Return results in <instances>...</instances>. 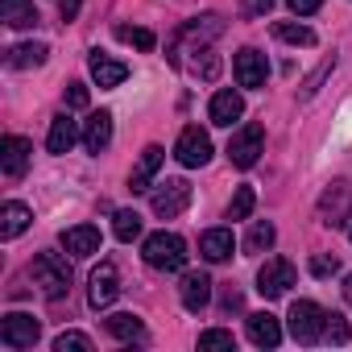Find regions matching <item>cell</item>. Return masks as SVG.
Returning a JSON list of instances; mask_svg holds the SVG:
<instances>
[{
	"instance_id": "1",
	"label": "cell",
	"mask_w": 352,
	"mask_h": 352,
	"mask_svg": "<svg viewBox=\"0 0 352 352\" xmlns=\"http://www.w3.org/2000/svg\"><path fill=\"white\" fill-rule=\"evenodd\" d=\"M141 257H145V265L174 274V270H183V265H187V241H183L179 232H153V236L145 241Z\"/></svg>"
},
{
	"instance_id": "2",
	"label": "cell",
	"mask_w": 352,
	"mask_h": 352,
	"mask_svg": "<svg viewBox=\"0 0 352 352\" xmlns=\"http://www.w3.org/2000/svg\"><path fill=\"white\" fill-rule=\"evenodd\" d=\"M34 282L46 298H63L71 290V261L63 253H38L34 257Z\"/></svg>"
},
{
	"instance_id": "3",
	"label": "cell",
	"mask_w": 352,
	"mask_h": 352,
	"mask_svg": "<svg viewBox=\"0 0 352 352\" xmlns=\"http://www.w3.org/2000/svg\"><path fill=\"white\" fill-rule=\"evenodd\" d=\"M38 336H42V323H38L34 315H25V311H9L5 319H0V344L13 348V352L34 348Z\"/></svg>"
},
{
	"instance_id": "4",
	"label": "cell",
	"mask_w": 352,
	"mask_h": 352,
	"mask_svg": "<svg viewBox=\"0 0 352 352\" xmlns=\"http://www.w3.org/2000/svg\"><path fill=\"white\" fill-rule=\"evenodd\" d=\"M323 323H327V311H323L319 302L298 298V302L290 307V336H294L298 344H315V340L323 336Z\"/></svg>"
},
{
	"instance_id": "5",
	"label": "cell",
	"mask_w": 352,
	"mask_h": 352,
	"mask_svg": "<svg viewBox=\"0 0 352 352\" xmlns=\"http://www.w3.org/2000/svg\"><path fill=\"white\" fill-rule=\"evenodd\" d=\"M149 204H153V216H162V220L183 216L187 204H191V183H187V179H166V183L153 191Z\"/></svg>"
},
{
	"instance_id": "6",
	"label": "cell",
	"mask_w": 352,
	"mask_h": 352,
	"mask_svg": "<svg viewBox=\"0 0 352 352\" xmlns=\"http://www.w3.org/2000/svg\"><path fill=\"white\" fill-rule=\"evenodd\" d=\"M294 265L286 261V257H270L261 270H257V290L265 294V298H278V294H286L290 286H294Z\"/></svg>"
},
{
	"instance_id": "7",
	"label": "cell",
	"mask_w": 352,
	"mask_h": 352,
	"mask_svg": "<svg viewBox=\"0 0 352 352\" xmlns=\"http://www.w3.org/2000/svg\"><path fill=\"white\" fill-rule=\"evenodd\" d=\"M261 149H265L261 124H245V129L228 141V157H232V166H241V170H249V166L261 157Z\"/></svg>"
},
{
	"instance_id": "8",
	"label": "cell",
	"mask_w": 352,
	"mask_h": 352,
	"mask_svg": "<svg viewBox=\"0 0 352 352\" xmlns=\"http://www.w3.org/2000/svg\"><path fill=\"white\" fill-rule=\"evenodd\" d=\"M174 157H179L183 166H204L208 157H212V137L199 129V124H191V129H183L179 133V145H174Z\"/></svg>"
},
{
	"instance_id": "9",
	"label": "cell",
	"mask_w": 352,
	"mask_h": 352,
	"mask_svg": "<svg viewBox=\"0 0 352 352\" xmlns=\"http://www.w3.org/2000/svg\"><path fill=\"white\" fill-rule=\"evenodd\" d=\"M116 294H120L116 265H112V261H100V270L91 274V286H87V302H91L96 311H104V307H112V302H116Z\"/></svg>"
},
{
	"instance_id": "10",
	"label": "cell",
	"mask_w": 352,
	"mask_h": 352,
	"mask_svg": "<svg viewBox=\"0 0 352 352\" xmlns=\"http://www.w3.org/2000/svg\"><path fill=\"white\" fill-rule=\"evenodd\" d=\"M30 157H34V145L25 141V137H5L0 141V170L9 174V179H21V174L30 170Z\"/></svg>"
},
{
	"instance_id": "11",
	"label": "cell",
	"mask_w": 352,
	"mask_h": 352,
	"mask_svg": "<svg viewBox=\"0 0 352 352\" xmlns=\"http://www.w3.org/2000/svg\"><path fill=\"white\" fill-rule=\"evenodd\" d=\"M265 75H270L265 54H261V50H253V46H245V50L236 54V83H241V87H261V83H265Z\"/></svg>"
},
{
	"instance_id": "12",
	"label": "cell",
	"mask_w": 352,
	"mask_h": 352,
	"mask_svg": "<svg viewBox=\"0 0 352 352\" xmlns=\"http://www.w3.org/2000/svg\"><path fill=\"white\" fill-rule=\"evenodd\" d=\"M179 298H183L187 311H204V307L212 302V278L199 274V270L183 274V282H179Z\"/></svg>"
},
{
	"instance_id": "13",
	"label": "cell",
	"mask_w": 352,
	"mask_h": 352,
	"mask_svg": "<svg viewBox=\"0 0 352 352\" xmlns=\"http://www.w3.org/2000/svg\"><path fill=\"white\" fill-rule=\"evenodd\" d=\"M162 157H166V149H162V145H145V149H141V162H137L133 179H129V191H133V195H145V191H149L153 174L162 170Z\"/></svg>"
},
{
	"instance_id": "14",
	"label": "cell",
	"mask_w": 352,
	"mask_h": 352,
	"mask_svg": "<svg viewBox=\"0 0 352 352\" xmlns=\"http://www.w3.org/2000/svg\"><path fill=\"white\" fill-rule=\"evenodd\" d=\"M208 116H212V124H232V120H241L245 116V100H241V91H232V87H224V91H216L212 96V104H208Z\"/></svg>"
},
{
	"instance_id": "15",
	"label": "cell",
	"mask_w": 352,
	"mask_h": 352,
	"mask_svg": "<svg viewBox=\"0 0 352 352\" xmlns=\"http://www.w3.org/2000/svg\"><path fill=\"white\" fill-rule=\"evenodd\" d=\"M87 67H91V79H96L100 87H120V83L129 79V67L116 63V58H108V54H100V50H91Z\"/></svg>"
},
{
	"instance_id": "16",
	"label": "cell",
	"mask_w": 352,
	"mask_h": 352,
	"mask_svg": "<svg viewBox=\"0 0 352 352\" xmlns=\"http://www.w3.org/2000/svg\"><path fill=\"white\" fill-rule=\"evenodd\" d=\"M112 141V112H91L83 124V149L87 153H104Z\"/></svg>"
},
{
	"instance_id": "17",
	"label": "cell",
	"mask_w": 352,
	"mask_h": 352,
	"mask_svg": "<svg viewBox=\"0 0 352 352\" xmlns=\"http://www.w3.org/2000/svg\"><path fill=\"white\" fill-rule=\"evenodd\" d=\"M83 133H79V120H71L67 112H58L54 120H50V137H46V149L50 153H71V145L79 141Z\"/></svg>"
},
{
	"instance_id": "18",
	"label": "cell",
	"mask_w": 352,
	"mask_h": 352,
	"mask_svg": "<svg viewBox=\"0 0 352 352\" xmlns=\"http://www.w3.org/2000/svg\"><path fill=\"white\" fill-rule=\"evenodd\" d=\"M63 249H67L71 257H91V253H100V228H91V224L67 228V232H63Z\"/></svg>"
},
{
	"instance_id": "19",
	"label": "cell",
	"mask_w": 352,
	"mask_h": 352,
	"mask_svg": "<svg viewBox=\"0 0 352 352\" xmlns=\"http://www.w3.org/2000/svg\"><path fill=\"white\" fill-rule=\"evenodd\" d=\"M249 340L257 348H278L282 344V323L270 311H257V315H249Z\"/></svg>"
},
{
	"instance_id": "20",
	"label": "cell",
	"mask_w": 352,
	"mask_h": 352,
	"mask_svg": "<svg viewBox=\"0 0 352 352\" xmlns=\"http://www.w3.org/2000/svg\"><path fill=\"white\" fill-rule=\"evenodd\" d=\"M30 220H34V212H30L25 204L9 199L5 208H0V241H13V236H21V232L30 228Z\"/></svg>"
},
{
	"instance_id": "21",
	"label": "cell",
	"mask_w": 352,
	"mask_h": 352,
	"mask_svg": "<svg viewBox=\"0 0 352 352\" xmlns=\"http://www.w3.org/2000/svg\"><path fill=\"white\" fill-rule=\"evenodd\" d=\"M0 21L13 25V30H30V25H38L34 0H0Z\"/></svg>"
},
{
	"instance_id": "22",
	"label": "cell",
	"mask_w": 352,
	"mask_h": 352,
	"mask_svg": "<svg viewBox=\"0 0 352 352\" xmlns=\"http://www.w3.org/2000/svg\"><path fill=\"white\" fill-rule=\"evenodd\" d=\"M232 249H236L232 228H212V232H204V241H199V253H204L208 261H228Z\"/></svg>"
},
{
	"instance_id": "23",
	"label": "cell",
	"mask_w": 352,
	"mask_h": 352,
	"mask_svg": "<svg viewBox=\"0 0 352 352\" xmlns=\"http://www.w3.org/2000/svg\"><path fill=\"white\" fill-rule=\"evenodd\" d=\"M104 327H108V336H116V340H124V344H133V340H145V327H141V319L137 315H108L104 319Z\"/></svg>"
},
{
	"instance_id": "24",
	"label": "cell",
	"mask_w": 352,
	"mask_h": 352,
	"mask_svg": "<svg viewBox=\"0 0 352 352\" xmlns=\"http://www.w3.org/2000/svg\"><path fill=\"white\" fill-rule=\"evenodd\" d=\"M46 54H50V50H46V42H25V46H13L5 63L21 71V67H42V63H46Z\"/></svg>"
},
{
	"instance_id": "25",
	"label": "cell",
	"mask_w": 352,
	"mask_h": 352,
	"mask_svg": "<svg viewBox=\"0 0 352 352\" xmlns=\"http://www.w3.org/2000/svg\"><path fill=\"white\" fill-rule=\"evenodd\" d=\"M274 241H278L274 224H270V220H257V224L249 228V236H245V249H249V253H265Z\"/></svg>"
},
{
	"instance_id": "26",
	"label": "cell",
	"mask_w": 352,
	"mask_h": 352,
	"mask_svg": "<svg viewBox=\"0 0 352 352\" xmlns=\"http://www.w3.org/2000/svg\"><path fill=\"white\" fill-rule=\"evenodd\" d=\"M274 38H282V42H290V46H315V34H311L307 25H294V21H278V25H274Z\"/></svg>"
},
{
	"instance_id": "27",
	"label": "cell",
	"mask_w": 352,
	"mask_h": 352,
	"mask_svg": "<svg viewBox=\"0 0 352 352\" xmlns=\"http://www.w3.org/2000/svg\"><path fill=\"white\" fill-rule=\"evenodd\" d=\"M253 204H257L253 187H236V195H232V204H228V220H249V216H253Z\"/></svg>"
},
{
	"instance_id": "28",
	"label": "cell",
	"mask_w": 352,
	"mask_h": 352,
	"mask_svg": "<svg viewBox=\"0 0 352 352\" xmlns=\"http://www.w3.org/2000/svg\"><path fill=\"white\" fill-rule=\"evenodd\" d=\"M232 352L236 348V340H232V331H224V327H212V331H204L199 336V352Z\"/></svg>"
},
{
	"instance_id": "29",
	"label": "cell",
	"mask_w": 352,
	"mask_h": 352,
	"mask_svg": "<svg viewBox=\"0 0 352 352\" xmlns=\"http://www.w3.org/2000/svg\"><path fill=\"white\" fill-rule=\"evenodd\" d=\"M112 232H116V241H133V236H141V216H137V212H116Z\"/></svg>"
},
{
	"instance_id": "30",
	"label": "cell",
	"mask_w": 352,
	"mask_h": 352,
	"mask_svg": "<svg viewBox=\"0 0 352 352\" xmlns=\"http://www.w3.org/2000/svg\"><path fill=\"white\" fill-rule=\"evenodd\" d=\"M116 38H120V42H129V46H137V50H153V46H157V38H153L149 30H133V25H120V30H116Z\"/></svg>"
},
{
	"instance_id": "31",
	"label": "cell",
	"mask_w": 352,
	"mask_h": 352,
	"mask_svg": "<svg viewBox=\"0 0 352 352\" xmlns=\"http://www.w3.org/2000/svg\"><path fill=\"white\" fill-rule=\"evenodd\" d=\"M54 352H91V340L83 331H63L54 340Z\"/></svg>"
},
{
	"instance_id": "32",
	"label": "cell",
	"mask_w": 352,
	"mask_h": 352,
	"mask_svg": "<svg viewBox=\"0 0 352 352\" xmlns=\"http://www.w3.org/2000/svg\"><path fill=\"white\" fill-rule=\"evenodd\" d=\"M323 336H327V340H336V344H348L352 327H348V319H344V315H327V323H323Z\"/></svg>"
},
{
	"instance_id": "33",
	"label": "cell",
	"mask_w": 352,
	"mask_h": 352,
	"mask_svg": "<svg viewBox=\"0 0 352 352\" xmlns=\"http://www.w3.org/2000/svg\"><path fill=\"white\" fill-rule=\"evenodd\" d=\"M87 100H91V91L83 83H67V108H87Z\"/></svg>"
},
{
	"instance_id": "34",
	"label": "cell",
	"mask_w": 352,
	"mask_h": 352,
	"mask_svg": "<svg viewBox=\"0 0 352 352\" xmlns=\"http://www.w3.org/2000/svg\"><path fill=\"white\" fill-rule=\"evenodd\" d=\"M195 71H199L204 79H216V75H220V58H216L212 50H204V63H195Z\"/></svg>"
},
{
	"instance_id": "35",
	"label": "cell",
	"mask_w": 352,
	"mask_h": 352,
	"mask_svg": "<svg viewBox=\"0 0 352 352\" xmlns=\"http://www.w3.org/2000/svg\"><path fill=\"white\" fill-rule=\"evenodd\" d=\"M336 270H340L336 257H323V253H319V257L311 261V274H319V278H327V274H336Z\"/></svg>"
},
{
	"instance_id": "36",
	"label": "cell",
	"mask_w": 352,
	"mask_h": 352,
	"mask_svg": "<svg viewBox=\"0 0 352 352\" xmlns=\"http://www.w3.org/2000/svg\"><path fill=\"white\" fill-rule=\"evenodd\" d=\"M327 71H331V58H327V63H323V67H319V71H315V75H311V79H307V87H302V100H311V96H315V91H319V79H323V75H327Z\"/></svg>"
},
{
	"instance_id": "37",
	"label": "cell",
	"mask_w": 352,
	"mask_h": 352,
	"mask_svg": "<svg viewBox=\"0 0 352 352\" xmlns=\"http://www.w3.org/2000/svg\"><path fill=\"white\" fill-rule=\"evenodd\" d=\"M286 5H290V9H294L298 17H307V13H315V9L323 5V0H286Z\"/></svg>"
},
{
	"instance_id": "38",
	"label": "cell",
	"mask_w": 352,
	"mask_h": 352,
	"mask_svg": "<svg viewBox=\"0 0 352 352\" xmlns=\"http://www.w3.org/2000/svg\"><path fill=\"white\" fill-rule=\"evenodd\" d=\"M274 9V0H245V13L249 17H261V13H270Z\"/></svg>"
},
{
	"instance_id": "39",
	"label": "cell",
	"mask_w": 352,
	"mask_h": 352,
	"mask_svg": "<svg viewBox=\"0 0 352 352\" xmlns=\"http://www.w3.org/2000/svg\"><path fill=\"white\" fill-rule=\"evenodd\" d=\"M79 5H83V0H58V13H63V21H75V17H79Z\"/></svg>"
},
{
	"instance_id": "40",
	"label": "cell",
	"mask_w": 352,
	"mask_h": 352,
	"mask_svg": "<svg viewBox=\"0 0 352 352\" xmlns=\"http://www.w3.org/2000/svg\"><path fill=\"white\" fill-rule=\"evenodd\" d=\"M344 302H352V274L344 278Z\"/></svg>"
},
{
	"instance_id": "41",
	"label": "cell",
	"mask_w": 352,
	"mask_h": 352,
	"mask_svg": "<svg viewBox=\"0 0 352 352\" xmlns=\"http://www.w3.org/2000/svg\"><path fill=\"white\" fill-rule=\"evenodd\" d=\"M348 236H352V232H348Z\"/></svg>"
}]
</instances>
